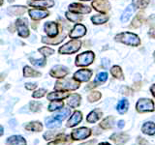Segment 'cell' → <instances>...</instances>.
Masks as SVG:
<instances>
[{
    "instance_id": "277c9868",
    "label": "cell",
    "mask_w": 155,
    "mask_h": 145,
    "mask_svg": "<svg viewBox=\"0 0 155 145\" xmlns=\"http://www.w3.org/2000/svg\"><path fill=\"white\" fill-rule=\"evenodd\" d=\"M95 59V54L93 51L87 50L79 54L76 57V66L78 67H86L93 63Z\"/></svg>"
},
{
    "instance_id": "83f0119b",
    "label": "cell",
    "mask_w": 155,
    "mask_h": 145,
    "mask_svg": "<svg viewBox=\"0 0 155 145\" xmlns=\"http://www.w3.org/2000/svg\"><path fill=\"white\" fill-rule=\"evenodd\" d=\"M142 132L147 135L155 134V123L153 122H145L142 127Z\"/></svg>"
},
{
    "instance_id": "6da1fadb",
    "label": "cell",
    "mask_w": 155,
    "mask_h": 145,
    "mask_svg": "<svg viewBox=\"0 0 155 145\" xmlns=\"http://www.w3.org/2000/svg\"><path fill=\"white\" fill-rule=\"evenodd\" d=\"M114 41L122 43L124 45L130 47H139L140 45V40L137 34L132 32H121L114 36Z\"/></svg>"
},
{
    "instance_id": "3957f363",
    "label": "cell",
    "mask_w": 155,
    "mask_h": 145,
    "mask_svg": "<svg viewBox=\"0 0 155 145\" xmlns=\"http://www.w3.org/2000/svg\"><path fill=\"white\" fill-rule=\"evenodd\" d=\"M81 47V42L79 39H72L71 41L60 47L59 50H58V52L60 54H73V53L79 51Z\"/></svg>"
},
{
    "instance_id": "f5cc1de1",
    "label": "cell",
    "mask_w": 155,
    "mask_h": 145,
    "mask_svg": "<svg viewBox=\"0 0 155 145\" xmlns=\"http://www.w3.org/2000/svg\"><path fill=\"white\" fill-rule=\"evenodd\" d=\"M3 134H4V129L2 126H0V137H2Z\"/></svg>"
},
{
    "instance_id": "f6af8a7d",
    "label": "cell",
    "mask_w": 155,
    "mask_h": 145,
    "mask_svg": "<svg viewBox=\"0 0 155 145\" xmlns=\"http://www.w3.org/2000/svg\"><path fill=\"white\" fill-rule=\"evenodd\" d=\"M37 87L36 83H25V88L27 90H33Z\"/></svg>"
},
{
    "instance_id": "e575fe53",
    "label": "cell",
    "mask_w": 155,
    "mask_h": 145,
    "mask_svg": "<svg viewBox=\"0 0 155 145\" xmlns=\"http://www.w3.org/2000/svg\"><path fill=\"white\" fill-rule=\"evenodd\" d=\"M65 16L66 18L69 19L70 21L72 22H77V23H80V21H82V18L81 16H80V14H76V13H73V12H70L68 11L65 13Z\"/></svg>"
},
{
    "instance_id": "f907efd6",
    "label": "cell",
    "mask_w": 155,
    "mask_h": 145,
    "mask_svg": "<svg viewBox=\"0 0 155 145\" xmlns=\"http://www.w3.org/2000/svg\"><path fill=\"white\" fill-rule=\"evenodd\" d=\"M95 142H96V140L93 139V140H90V141H87V142H85V143H82V144H81V145H94Z\"/></svg>"
},
{
    "instance_id": "8992f818",
    "label": "cell",
    "mask_w": 155,
    "mask_h": 145,
    "mask_svg": "<svg viewBox=\"0 0 155 145\" xmlns=\"http://www.w3.org/2000/svg\"><path fill=\"white\" fill-rule=\"evenodd\" d=\"M91 135V130L87 127H81L72 132L71 137L73 140H84Z\"/></svg>"
},
{
    "instance_id": "5b68a950",
    "label": "cell",
    "mask_w": 155,
    "mask_h": 145,
    "mask_svg": "<svg viewBox=\"0 0 155 145\" xmlns=\"http://www.w3.org/2000/svg\"><path fill=\"white\" fill-rule=\"evenodd\" d=\"M136 109L140 113L152 112V111H154V103L150 99H147V98L140 99L137 102V104H136Z\"/></svg>"
},
{
    "instance_id": "7c38bea8",
    "label": "cell",
    "mask_w": 155,
    "mask_h": 145,
    "mask_svg": "<svg viewBox=\"0 0 155 145\" xmlns=\"http://www.w3.org/2000/svg\"><path fill=\"white\" fill-rule=\"evenodd\" d=\"M86 27L81 23H77L75 24V26L73 27V29L70 31L69 36L72 39H78L84 37L86 34Z\"/></svg>"
},
{
    "instance_id": "ee69618b",
    "label": "cell",
    "mask_w": 155,
    "mask_h": 145,
    "mask_svg": "<svg viewBox=\"0 0 155 145\" xmlns=\"http://www.w3.org/2000/svg\"><path fill=\"white\" fill-rule=\"evenodd\" d=\"M100 83H98V82H96L95 80L93 82H91V83H89L88 85H87L85 87V89L86 90H89V89H92V88H94V87H97V86H99Z\"/></svg>"
},
{
    "instance_id": "d6986e66",
    "label": "cell",
    "mask_w": 155,
    "mask_h": 145,
    "mask_svg": "<svg viewBox=\"0 0 155 145\" xmlns=\"http://www.w3.org/2000/svg\"><path fill=\"white\" fill-rule=\"evenodd\" d=\"M82 120V113L79 110H76L74 113L72 114V116L70 117V119L68 120L67 122V127L68 128H72L75 127L78 124H80Z\"/></svg>"
},
{
    "instance_id": "11a10c76",
    "label": "cell",
    "mask_w": 155,
    "mask_h": 145,
    "mask_svg": "<svg viewBox=\"0 0 155 145\" xmlns=\"http://www.w3.org/2000/svg\"><path fill=\"white\" fill-rule=\"evenodd\" d=\"M3 0H0V6H1V5H3Z\"/></svg>"
},
{
    "instance_id": "d4e9b609",
    "label": "cell",
    "mask_w": 155,
    "mask_h": 145,
    "mask_svg": "<svg viewBox=\"0 0 155 145\" xmlns=\"http://www.w3.org/2000/svg\"><path fill=\"white\" fill-rule=\"evenodd\" d=\"M134 10H135V8H134L133 5H129V6L124 10V12L122 13V14H121V18H120L121 22H123V23L127 22L131 18V17L133 16Z\"/></svg>"
},
{
    "instance_id": "816d5d0a",
    "label": "cell",
    "mask_w": 155,
    "mask_h": 145,
    "mask_svg": "<svg viewBox=\"0 0 155 145\" xmlns=\"http://www.w3.org/2000/svg\"><path fill=\"white\" fill-rule=\"evenodd\" d=\"M150 92H151L152 96L155 97V84H153L151 87H150Z\"/></svg>"
},
{
    "instance_id": "681fc988",
    "label": "cell",
    "mask_w": 155,
    "mask_h": 145,
    "mask_svg": "<svg viewBox=\"0 0 155 145\" xmlns=\"http://www.w3.org/2000/svg\"><path fill=\"white\" fill-rule=\"evenodd\" d=\"M124 126H125V122L123 120H120V121H118V123H117V127L119 128V129H122V128H124Z\"/></svg>"
},
{
    "instance_id": "603a6c76",
    "label": "cell",
    "mask_w": 155,
    "mask_h": 145,
    "mask_svg": "<svg viewBox=\"0 0 155 145\" xmlns=\"http://www.w3.org/2000/svg\"><path fill=\"white\" fill-rule=\"evenodd\" d=\"M24 129L26 130H29V132H42L43 130V125L41 122L39 121H33V122H29L27 123L25 126H24Z\"/></svg>"
},
{
    "instance_id": "7a4b0ae2",
    "label": "cell",
    "mask_w": 155,
    "mask_h": 145,
    "mask_svg": "<svg viewBox=\"0 0 155 145\" xmlns=\"http://www.w3.org/2000/svg\"><path fill=\"white\" fill-rule=\"evenodd\" d=\"M80 83L81 82L77 81L74 77L73 79H62L56 81L54 89L58 91H73L79 88Z\"/></svg>"
},
{
    "instance_id": "d6a6232c",
    "label": "cell",
    "mask_w": 155,
    "mask_h": 145,
    "mask_svg": "<svg viewBox=\"0 0 155 145\" xmlns=\"http://www.w3.org/2000/svg\"><path fill=\"white\" fill-rule=\"evenodd\" d=\"M128 108H129V102L126 99H122L117 104V105H116V109H117V111L120 114H124L127 112Z\"/></svg>"
},
{
    "instance_id": "8d00e7d4",
    "label": "cell",
    "mask_w": 155,
    "mask_h": 145,
    "mask_svg": "<svg viewBox=\"0 0 155 145\" xmlns=\"http://www.w3.org/2000/svg\"><path fill=\"white\" fill-rule=\"evenodd\" d=\"M150 2V0H133L132 5L135 9H145Z\"/></svg>"
},
{
    "instance_id": "4fadbf2b",
    "label": "cell",
    "mask_w": 155,
    "mask_h": 145,
    "mask_svg": "<svg viewBox=\"0 0 155 145\" xmlns=\"http://www.w3.org/2000/svg\"><path fill=\"white\" fill-rule=\"evenodd\" d=\"M28 5L34 8L48 9L54 6V1L53 0H30L28 1Z\"/></svg>"
},
{
    "instance_id": "cb8c5ba5",
    "label": "cell",
    "mask_w": 155,
    "mask_h": 145,
    "mask_svg": "<svg viewBox=\"0 0 155 145\" xmlns=\"http://www.w3.org/2000/svg\"><path fill=\"white\" fill-rule=\"evenodd\" d=\"M91 21L93 24L96 25H100V24H104L110 19V17L107 14H95V16L91 17Z\"/></svg>"
},
{
    "instance_id": "7402d4cb",
    "label": "cell",
    "mask_w": 155,
    "mask_h": 145,
    "mask_svg": "<svg viewBox=\"0 0 155 145\" xmlns=\"http://www.w3.org/2000/svg\"><path fill=\"white\" fill-rule=\"evenodd\" d=\"M102 116H103V111L100 108H96L94 110H92L91 112L87 115L86 121L88 123H95L102 117Z\"/></svg>"
},
{
    "instance_id": "ab89813d",
    "label": "cell",
    "mask_w": 155,
    "mask_h": 145,
    "mask_svg": "<svg viewBox=\"0 0 155 145\" xmlns=\"http://www.w3.org/2000/svg\"><path fill=\"white\" fill-rule=\"evenodd\" d=\"M107 79H108V74H107L106 72H99V74L96 76L95 81L101 84V83H104V82H106Z\"/></svg>"
},
{
    "instance_id": "9a60e30c",
    "label": "cell",
    "mask_w": 155,
    "mask_h": 145,
    "mask_svg": "<svg viewBox=\"0 0 155 145\" xmlns=\"http://www.w3.org/2000/svg\"><path fill=\"white\" fill-rule=\"evenodd\" d=\"M72 143V137L70 135L64 134H59L51 142H48V145H70Z\"/></svg>"
},
{
    "instance_id": "836d02e7",
    "label": "cell",
    "mask_w": 155,
    "mask_h": 145,
    "mask_svg": "<svg viewBox=\"0 0 155 145\" xmlns=\"http://www.w3.org/2000/svg\"><path fill=\"white\" fill-rule=\"evenodd\" d=\"M63 106H64V103L62 101H51V103L48 106V110L52 112V111L63 108Z\"/></svg>"
},
{
    "instance_id": "f35d334b",
    "label": "cell",
    "mask_w": 155,
    "mask_h": 145,
    "mask_svg": "<svg viewBox=\"0 0 155 145\" xmlns=\"http://www.w3.org/2000/svg\"><path fill=\"white\" fill-rule=\"evenodd\" d=\"M38 51L40 52L44 57L51 56V55L53 54V53H54V50H53V48H51V47H40V48L38 50Z\"/></svg>"
},
{
    "instance_id": "52a82bcc",
    "label": "cell",
    "mask_w": 155,
    "mask_h": 145,
    "mask_svg": "<svg viewBox=\"0 0 155 145\" xmlns=\"http://www.w3.org/2000/svg\"><path fill=\"white\" fill-rule=\"evenodd\" d=\"M91 6L93 7L95 11L99 12L101 14H108L110 11V3L109 0H94L92 2Z\"/></svg>"
},
{
    "instance_id": "db71d44e",
    "label": "cell",
    "mask_w": 155,
    "mask_h": 145,
    "mask_svg": "<svg viewBox=\"0 0 155 145\" xmlns=\"http://www.w3.org/2000/svg\"><path fill=\"white\" fill-rule=\"evenodd\" d=\"M98 145H110V144L108 143V142H101V143H99Z\"/></svg>"
},
{
    "instance_id": "1f68e13d",
    "label": "cell",
    "mask_w": 155,
    "mask_h": 145,
    "mask_svg": "<svg viewBox=\"0 0 155 145\" xmlns=\"http://www.w3.org/2000/svg\"><path fill=\"white\" fill-rule=\"evenodd\" d=\"M114 116H108L103 119V121L100 123V127L103 130H110L113 128V124H114Z\"/></svg>"
},
{
    "instance_id": "30bf717a",
    "label": "cell",
    "mask_w": 155,
    "mask_h": 145,
    "mask_svg": "<svg viewBox=\"0 0 155 145\" xmlns=\"http://www.w3.org/2000/svg\"><path fill=\"white\" fill-rule=\"evenodd\" d=\"M93 75V72L89 69H81L74 74V79L79 82H87Z\"/></svg>"
},
{
    "instance_id": "8fae6325",
    "label": "cell",
    "mask_w": 155,
    "mask_h": 145,
    "mask_svg": "<svg viewBox=\"0 0 155 145\" xmlns=\"http://www.w3.org/2000/svg\"><path fill=\"white\" fill-rule=\"evenodd\" d=\"M69 11L76 14H89L91 12V8L87 5H84L81 3H72L69 5Z\"/></svg>"
},
{
    "instance_id": "2e32d148",
    "label": "cell",
    "mask_w": 155,
    "mask_h": 145,
    "mask_svg": "<svg viewBox=\"0 0 155 145\" xmlns=\"http://www.w3.org/2000/svg\"><path fill=\"white\" fill-rule=\"evenodd\" d=\"M29 13V16L34 21H40V19H43L47 17H48V13L46 10H41V9H32V10H29L28 11Z\"/></svg>"
},
{
    "instance_id": "ac0fdd59",
    "label": "cell",
    "mask_w": 155,
    "mask_h": 145,
    "mask_svg": "<svg viewBox=\"0 0 155 145\" xmlns=\"http://www.w3.org/2000/svg\"><path fill=\"white\" fill-rule=\"evenodd\" d=\"M70 96V94L67 91H55L48 93L47 98L50 101H62L63 99H66Z\"/></svg>"
},
{
    "instance_id": "9f6ffc18",
    "label": "cell",
    "mask_w": 155,
    "mask_h": 145,
    "mask_svg": "<svg viewBox=\"0 0 155 145\" xmlns=\"http://www.w3.org/2000/svg\"><path fill=\"white\" fill-rule=\"evenodd\" d=\"M80 1H91V0H80Z\"/></svg>"
},
{
    "instance_id": "c3c4849f",
    "label": "cell",
    "mask_w": 155,
    "mask_h": 145,
    "mask_svg": "<svg viewBox=\"0 0 155 145\" xmlns=\"http://www.w3.org/2000/svg\"><path fill=\"white\" fill-rule=\"evenodd\" d=\"M121 93L124 94V95H129V88L128 87H123L122 90H121Z\"/></svg>"
},
{
    "instance_id": "7bdbcfd3",
    "label": "cell",
    "mask_w": 155,
    "mask_h": 145,
    "mask_svg": "<svg viewBox=\"0 0 155 145\" xmlns=\"http://www.w3.org/2000/svg\"><path fill=\"white\" fill-rule=\"evenodd\" d=\"M46 93H47V90L44 89V88H41V89H38L34 92V93L32 94V97L35 99H40V98H42V97L45 96Z\"/></svg>"
},
{
    "instance_id": "d590c367",
    "label": "cell",
    "mask_w": 155,
    "mask_h": 145,
    "mask_svg": "<svg viewBox=\"0 0 155 145\" xmlns=\"http://www.w3.org/2000/svg\"><path fill=\"white\" fill-rule=\"evenodd\" d=\"M143 23V14H138L137 16H135L133 18L132 23H131V27L134 28H139L142 26V24Z\"/></svg>"
},
{
    "instance_id": "4316f807",
    "label": "cell",
    "mask_w": 155,
    "mask_h": 145,
    "mask_svg": "<svg viewBox=\"0 0 155 145\" xmlns=\"http://www.w3.org/2000/svg\"><path fill=\"white\" fill-rule=\"evenodd\" d=\"M7 12L11 16H21L26 12V8L24 6H12L8 8Z\"/></svg>"
},
{
    "instance_id": "f546056e",
    "label": "cell",
    "mask_w": 155,
    "mask_h": 145,
    "mask_svg": "<svg viewBox=\"0 0 155 145\" xmlns=\"http://www.w3.org/2000/svg\"><path fill=\"white\" fill-rule=\"evenodd\" d=\"M61 126V121L55 119L54 117H48L46 119V127L48 129H55L59 128Z\"/></svg>"
},
{
    "instance_id": "9c48e42d",
    "label": "cell",
    "mask_w": 155,
    "mask_h": 145,
    "mask_svg": "<svg viewBox=\"0 0 155 145\" xmlns=\"http://www.w3.org/2000/svg\"><path fill=\"white\" fill-rule=\"evenodd\" d=\"M44 30L48 38H55L59 33V26L54 21H48L44 25Z\"/></svg>"
},
{
    "instance_id": "ba28073f",
    "label": "cell",
    "mask_w": 155,
    "mask_h": 145,
    "mask_svg": "<svg viewBox=\"0 0 155 145\" xmlns=\"http://www.w3.org/2000/svg\"><path fill=\"white\" fill-rule=\"evenodd\" d=\"M70 71L67 67L63 65H56L53 68H51V70L50 71V76L55 79H64V77L69 74Z\"/></svg>"
},
{
    "instance_id": "484cf974",
    "label": "cell",
    "mask_w": 155,
    "mask_h": 145,
    "mask_svg": "<svg viewBox=\"0 0 155 145\" xmlns=\"http://www.w3.org/2000/svg\"><path fill=\"white\" fill-rule=\"evenodd\" d=\"M110 74L116 79H118V80H124V75H123L122 69H121L120 66L114 65V66L111 67L110 68Z\"/></svg>"
},
{
    "instance_id": "6f0895ef",
    "label": "cell",
    "mask_w": 155,
    "mask_h": 145,
    "mask_svg": "<svg viewBox=\"0 0 155 145\" xmlns=\"http://www.w3.org/2000/svg\"><path fill=\"white\" fill-rule=\"evenodd\" d=\"M153 57H154V60H155V50H154V52H153Z\"/></svg>"
},
{
    "instance_id": "4dcf8cb0",
    "label": "cell",
    "mask_w": 155,
    "mask_h": 145,
    "mask_svg": "<svg viewBox=\"0 0 155 145\" xmlns=\"http://www.w3.org/2000/svg\"><path fill=\"white\" fill-rule=\"evenodd\" d=\"M70 113H71L70 108H61V109H59L58 112H56L54 115H53V117L59 121H63L70 115Z\"/></svg>"
},
{
    "instance_id": "60d3db41",
    "label": "cell",
    "mask_w": 155,
    "mask_h": 145,
    "mask_svg": "<svg viewBox=\"0 0 155 145\" xmlns=\"http://www.w3.org/2000/svg\"><path fill=\"white\" fill-rule=\"evenodd\" d=\"M31 64H33L34 66H37V67H44L46 65V57L41 58V59H34V58H31L30 59Z\"/></svg>"
},
{
    "instance_id": "74e56055",
    "label": "cell",
    "mask_w": 155,
    "mask_h": 145,
    "mask_svg": "<svg viewBox=\"0 0 155 145\" xmlns=\"http://www.w3.org/2000/svg\"><path fill=\"white\" fill-rule=\"evenodd\" d=\"M102 94L99 91H92L91 93H89V95L87 96V101L89 103H94V102H97L101 99Z\"/></svg>"
},
{
    "instance_id": "e0dca14e",
    "label": "cell",
    "mask_w": 155,
    "mask_h": 145,
    "mask_svg": "<svg viewBox=\"0 0 155 145\" xmlns=\"http://www.w3.org/2000/svg\"><path fill=\"white\" fill-rule=\"evenodd\" d=\"M130 137L125 133H115L110 135V139L116 144V145H121L126 143L129 140Z\"/></svg>"
},
{
    "instance_id": "5bb4252c",
    "label": "cell",
    "mask_w": 155,
    "mask_h": 145,
    "mask_svg": "<svg viewBox=\"0 0 155 145\" xmlns=\"http://www.w3.org/2000/svg\"><path fill=\"white\" fill-rule=\"evenodd\" d=\"M17 29H18V35L22 37V38H27L29 36V29L27 27V21L25 19H18L16 22Z\"/></svg>"
},
{
    "instance_id": "bcb514c9",
    "label": "cell",
    "mask_w": 155,
    "mask_h": 145,
    "mask_svg": "<svg viewBox=\"0 0 155 145\" xmlns=\"http://www.w3.org/2000/svg\"><path fill=\"white\" fill-rule=\"evenodd\" d=\"M138 143L140 145H147L148 144V141H147V139L143 138V137H139L138 138Z\"/></svg>"
},
{
    "instance_id": "ffe728a7",
    "label": "cell",
    "mask_w": 155,
    "mask_h": 145,
    "mask_svg": "<svg viewBox=\"0 0 155 145\" xmlns=\"http://www.w3.org/2000/svg\"><path fill=\"white\" fill-rule=\"evenodd\" d=\"M6 145H27V143L21 135H12L6 139Z\"/></svg>"
},
{
    "instance_id": "b9f144b4",
    "label": "cell",
    "mask_w": 155,
    "mask_h": 145,
    "mask_svg": "<svg viewBox=\"0 0 155 145\" xmlns=\"http://www.w3.org/2000/svg\"><path fill=\"white\" fill-rule=\"evenodd\" d=\"M29 105H30V110L33 111V112H38V111L41 110V108H42V105L35 101H32L31 103L29 104Z\"/></svg>"
},
{
    "instance_id": "f1b7e54d",
    "label": "cell",
    "mask_w": 155,
    "mask_h": 145,
    "mask_svg": "<svg viewBox=\"0 0 155 145\" xmlns=\"http://www.w3.org/2000/svg\"><path fill=\"white\" fill-rule=\"evenodd\" d=\"M41 76H42V74L40 72L32 69L31 67L25 66L23 68V76L24 77H39Z\"/></svg>"
},
{
    "instance_id": "7dc6e473",
    "label": "cell",
    "mask_w": 155,
    "mask_h": 145,
    "mask_svg": "<svg viewBox=\"0 0 155 145\" xmlns=\"http://www.w3.org/2000/svg\"><path fill=\"white\" fill-rule=\"evenodd\" d=\"M148 36L152 39H155V26L150 28V30L148 31Z\"/></svg>"
},
{
    "instance_id": "44dd1931",
    "label": "cell",
    "mask_w": 155,
    "mask_h": 145,
    "mask_svg": "<svg viewBox=\"0 0 155 145\" xmlns=\"http://www.w3.org/2000/svg\"><path fill=\"white\" fill-rule=\"evenodd\" d=\"M81 96L80 94L74 93V94H71L69 97H68L67 104L70 108H76L81 105Z\"/></svg>"
}]
</instances>
